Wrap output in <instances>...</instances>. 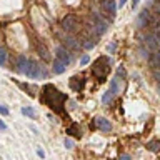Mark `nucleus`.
<instances>
[{
	"mask_svg": "<svg viewBox=\"0 0 160 160\" xmlns=\"http://www.w3.org/2000/svg\"><path fill=\"white\" fill-rule=\"evenodd\" d=\"M40 100L45 105H48L53 112L63 113V105H65V100H67V95L62 93L58 88H55L52 83H47L42 88V97H40Z\"/></svg>",
	"mask_w": 160,
	"mask_h": 160,
	"instance_id": "obj_1",
	"label": "nucleus"
},
{
	"mask_svg": "<svg viewBox=\"0 0 160 160\" xmlns=\"http://www.w3.org/2000/svg\"><path fill=\"white\" fill-rule=\"evenodd\" d=\"M108 65H110V60H108L107 57H105V55L98 57V58L93 62L92 72H93V75L100 80V82H103V80L107 78V73H108V70H110Z\"/></svg>",
	"mask_w": 160,
	"mask_h": 160,
	"instance_id": "obj_2",
	"label": "nucleus"
},
{
	"mask_svg": "<svg viewBox=\"0 0 160 160\" xmlns=\"http://www.w3.org/2000/svg\"><path fill=\"white\" fill-rule=\"evenodd\" d=\"M25 75L30 78H45L47 77V73H45V70L40 67L37 62H33V60H28V65H27V70H25Z\"/></svg>",
	"mask_w": 160,
	"mask_h": 160,
	"instance_id": "obj_3",
	"label": "nucleus"
},
{
	"mask_svg": "<svg viewBox=\"0 0 160 160\" xmlns=\"http://www.w3.org/2000/svg\"><path fill=\"white\" fill-rule=\"evenodd\" d=\"M92 18H93V30L97 32V35H102L103 32H107V28H108L107 20H103L98 13H93Z\"/></svg>",
	"mask_w": 160,
	"mask_h": 160,
	"instance_id": "obj_4",
	"label": "nucleus"
},
{
	"mask_svg": "<svg viewBox=\"0 0 160 160\" xmlns=\"http://www.w3.org/2000/svg\"><path fill=\"white\" fill-rule=\"evenodd\" d=\"M62 28L65 32H75V30L78 28V20L75 15H67V17H63L62 20Z\"/></svg>",
	"mask_w": 160,
	"mask_h": 160,
	"instance_id": "obj_5",
	"label": "nucleus"
},
{
	"mask_svg": "<svg viewBox=\"0 0 160 160\" xmlns=\"http://www.w3.org/2000/svg\"><path fill=\"white\" fill-rule=\"evenodd\" d=\"M90 127L92 128H100L102 132H110V130H112V123H110L107 118H103V117H97L92 122Z\"/></svg>",
	"mask_w": 160,
	"mask_h": 160,
	"instance_id": "obj_6",
	"label": "nucleus"
},
{
	"mask_svg": "<svg viewBox=\"0 0 160 160\" xmlns=\"http://www.w3.org/2000/svg\"><path fill=\"white\" fill-rule=\"evenodd\" d=\"M55 58H58L60 62H63L65 65H68L72 62V55H70V52L65 47H58L55 50Z\"/></svg>",
	"mask_w": 160,
	"mask_h": 160,
	"instance_id": "obj_7",
	"label": "nucleus"
},
{
	"mask_svg": "<svg viewBox=\"0 0 160 160\" xmlns=\"http://www.w3.org/2000/svg\"><path fill=\"white\" fill-rule=\"evenodd\" d=\"M145 47L148 50H152V52L160 48V43H158V40L155 38V35H147V37H145Z\"/></svg>",
	"mask_w": 160,
	"mask_h": 160,
	"instance_id": "obj_8",
	"label": "nucleus"
},
{
	"mask_svg": "<svg viewBox=\"0 0 160 160\" xmlns=\"http://www.w3.org/2000/svg\"><path fill=\"white\" fill-rule=\"evenodd\" d=\"M148 22H150V12L147 8H143L142 12L138 13V18H137V23H138V27H147L148 25Z\"/></svg>",
	"mask_w": 160,
	"mask_h": 160,
	"instance_id": "obj_9",
	"label": "nucleus"
},
{
	"mask_svg": "<svg viewBox=\"0 0 160 160\" xmlns=\"http://www.w3.org/2000/svg\"><path fill=\"white\" fill-rule=\"evenodd\" d=\"M148 63H150L152 68L160 70V48L155 50V52H152V55H150V58H148Z\"/></svg>",
	"mask_w": 160,
	"mask_h": 160,
	"instance_id": "obj_10",
	"label": "nucleus"
},
{
	"mask_svg": "<svg viewBox=\"0 0 160 160\" xmlns=\"http://www.w3.org/2000/svg\"><path fill=\"white\" fill-rule=\"evenodd\" d=\"M62 42H63L65 47H68V48H72V50H77V48H78V42H77L73 37H70V35H65V37H62Z\"/></svg>",
	"mask_w": 160,
	"mask_h": 160,
	"instance_id": "obj_11",
	"label": "nucleus"
},
{
	"mask_svg": "<svg viewBox=\"0 0 160 160\" xmlns=\"http://www.w3.org/2000/svg\"><path fill=\"white\" fill-rule=\"evenodd\" d=\"M67 135H72V137H75V138H80V137H82L80 125L78 123H72L70 127H67Z\"/></svg>",
	"mask_w": 160,
	"mask_h": 160,
	"instance_id": "obj_12",
	"label": "nucleus"
},
{
	"mask_svg": "<svg viewBox=\"0 0 160 160\" xmlns=\"http://www.w3.org/2000/svg\"><path fill=\"white\" fill-rule=\"evenodd\" d=\"M27 65H28V58L23 57V55H20V57L17 58V72L18 73H25Z\"/></svg>",
	"mask_w": 160,
	"mask_h": 160,
	"instance_id": "obj_13",
	"label": "nucleus"
},
{
	"mask_svg": "<svg viewBox=\"0 0 160 160\" xmlns=\"http://www.w3.org/2000/svg\"><path fill=\"white\" fill-rule=\"evenodd\" d=\"M83 87V78H78V77H72L70 78V88L75 90V92H80Z\"/></svg>",
	"mask_w": 160,
	"mask_h": 160,
	"instance_id": "obj_14",
	"label": "nucleus"
},
{
	"mask_svg": "<svg viewBox=\"0 0 160 160\" xmlns=\"http://www.w3.org/2000/svg\"><path fill=\"white\" fill-rule=\"evenodd\" d=\"M65 67H67V65H65L63 62H60L58 58H55V60H53V65H52V70H53V73L60 75V73L65 72Z\"/></svg>",
	"mask_w": 160,
	"mask_h": 160,
	"instance_id": "obj_15",
	"label": "nucleus"
},
{
	"mask_svg": "<svg viewBox=\"0 0 160 160\" xmlns=\"http://www.w3.org/2000/svg\"><path fill=\"white\" fill-rule=\"evenodd\" d=\"M108 90H110L113 95L120 93V80H118V77H115V78L110 80V88H108Z\"/></svg>",
	"mask_w": 160,
	"mask_h": 160,
	"instance_id": "obj_16",
	"label": "nucleus"
},
{
	"mask_svg": "<svg viewBox=\"0 0 160 160\" xmlns=\"http://www.w3.org/2000/svg\"><path fill=\"white\" fill-rule=\"evenodd\" d=\"M103 7H105V10H107V12H108L110 15H112V17H113L115 13H117V5H115L113 0H105Z\"/></svg>",
	"mask_w": 160,
	"mask_h": 160,
	"instance_id": "obj_17",
	"label": "nucleus"
},
{
	"mask_svg": "<svg viewBox=\"0 0 160 160\" xmlns=\"http://www.w3.org/2000/svg\"><path fill=\"white\" fill-rule=\"evenodd\" d=\"M147 150H150V152H160V140H152V142H148Z\"/></svg>",
	"mask_w": 160,
	"mask_h": 160,
	"instance_id": "obj_18",
	"label": "nucleus"
},
{
	"mask_svg": "<svg viewBox=\"0 0 160 160\" xmlns=\"http://www.w3.org/2000/svg\"><path fill=\"white\" fill-rule=\"evenodd\" d=\"M38 52H40V55H42V58H43V60H50L48 50H47V47H45L43 43H38Z\"/></svg>",
	"mask_w": 160,
	"mask_h": 160,
	"instance_id": "obj_19",
	"label": "nucleus"
},
{
	"mask_svg": "<svg viewBox=\"0 0 160 160\" xmlns=\"http://www.w3.org/2000/svg\"><path fill=\"white\" fill-rule=\"evenodd\" d=\"M112 98H113V93L110 92V90H107V92L103 93V97H102V103H105V105H107V103H110V102H112Z\"/></svg>",
	"mask_w": 160,
	"mask_h": 160,
	"instance_id": "obj_20",
	"label": "nucleus"
},
{
	"mask_svg": "<svg viewBox=\"0 0 160 160\" xmlns=\"http://www.w3.org/2000/svg\"><path fill=\"white\" fill-rule=\"evenodd\" d=\"M95 43H97V40H93V38H90V37L83 40V47L87 48V50H88V48H93Z\"/></svg>",
	"mask_w": 160,
	"mask_h": 160,
	"instance_id": "obj_21",
	"label": "nucleus"
},
{
	"mask_svg": "<svg viewBox=\"0 0 160 160\" xmlns=\"http://www.w3.org/2000/svg\"><path fill=\"white\" fill-rule=\"evenodd\" d=\"M5 62H7V52H5V48L0 47V67L5 65Z\"/></svg>",
	"mask_w": 160,
	"mask_h": 160,
	"instance_id": "obj_22",
	"label": "nucleus"
},
{
	"mask_svg": "<svg viewBox=\"0 0 160 160\" xmlns=\"http://www.w3.org/2000/svg\"><path fill=\"white\" fill-rule=\"evenodd\" d=\"M22 113H23V115H28L30 118L35 117V112H33V110L30 108V107H23V108H22Z\"/></svg>",
	"mask_w": 160,
	"mask_h": 160,
	"instance_id": "obj_23",
	"label": "nucleus"
},
{
	"mask_svg": "<svg viewBox=\"0 0 160 160\" xmlns=\"http://www.w3.org/2000/svg\"><path fill=\"white\" fill-rule=\"evenodd\" d=\"M88 60H90V58H88V55H83V57L80 58V65H87V63H88Z\"/></svg>",
	"mask_w": 160,
	"mask_h": 160,
	"instance_id": "obj_24",
	"label": "nucleus"
},
{
	"mask_svg": "<svg viewBox=\"0 0 160 160\" xmlns=\"http://www.w3.org/2000/svg\"><path fill=\"white\" fill-rule=\"evenodd\" d=\"M113 50H115V42H112V43H110L108 47H107V52H108V53H112Z\"/></svg>",
	"mask_w": 160,
	"mask_h": 160,
	"instance_id": "obj_25",
	"label": "nucleus"
},
{
	"mask_svg": "<svg viewBox=\"0 0 160 160\" xmlns=\"http://www.w3.org/2000/svg\"><path fill=\"white\" fill-rule=\"evenodd\" d=\"M0 115H8V110L3 107V105H0Z\"/></svg>",
	"mask_w": 160,
	"mask_h": 160,
	"instance_id": "obj_26",
	"label": "nucleus"
},
{
	"mask_svg": "<svg viewBox=\"0 0 160 160\" xmlns=\"http://www.w3.org/2000/svg\"><path fill=\"white\" fill-rule=\"evenodd\" d=\"M65 147H67V148H72V147H73V143H72V140H68V138H65Z\"/></svg>",
	"mask_w": 160,
	"mask_h": 160,
	"instance_id": "obj_27",
	"label": "nucleus"
},
{
	"mask_svg": "<svg viewBox=\"0 0 160 160\" xmlns=\"http://www.w3.org/2000/svg\"><path fill=\"white\" fill-rule=\"evenodd\" d=\"M37 155H38V157H42V158H43V157H45V152H43L42 148H37Z\"/></svg>",
	"mask_w": 160,
	"mask_h": 160,
	"instance_id": "obj_28",
	"label": "nucleus"
},
{
	"mask_svg": "<svg viewBox=\"0 0 160 160\" xmlns=\"http://www.w3.org/2000/svg\"><path fill=\"white\" fill-rule=\"evenodd\" d=\"M117 75H122V77H125V70H123L122 67H118V70H117Z\"/></svg>",
	"mask_w": 160,
	"mask_h": 160,
	"instance_id": "obj_29",
	"label": "nucleus"
},
{
	"mask_svg": "<svg viewBox=\"0 0 160 160\" xmlns=\"http://www.w3.org/2000/svg\"><path fill=\"white\" fill-rule=\"evenodd\" d=\"M0 130H7V125L3 123V120H0Z\"/></svg>",
	"mask_w": 160,
	"mask_h": 160,
	"instance_id": "obj_30",
	"label": "nucleus"
},
{
	"mask_svg": "<svg viewBox=\"0 0 160 160\" xmlns=\"http://www.w3.org/2000/svg\"><path fill=\"white\" fill-rule=\"evenodd\" d=\"M118 160H130V155H120Z\"/></svg>",
	"mask_w": 160,
	"mask_h": 160,
	"instance_id": "obj_31",
	"label": "nucleus"
},
{
	"mask_svg": "<svg viewBox=\"0 0 160 160\" xmlns=\"http://www.w3.org/2000/svg\"><path fill=\"white\" fill-rule=\"evenodd\" d=\"M138 2H140V0H132V8H135V7H137V5H138Z\"/></svg>",
	"mask_w": 160,
	"mask_h": 160,
	"instance_id": "obj_32",
	"label": "nucleus"
},
{
	"mask_svg": "<svg viewBox=\"0 0 160 160\" xmlns=\"http://www.w3.org/2000/svg\"><path fill=\"white\" fill-rule=\"evenodd\" d=\"M125 3H127V0H118V5H120V7H123Z\"/></svg>",
	"mask_w": 160,
	"mask_h": 160,
	"instance_id": "obj_33",
	"label": "nucleus"
}]
</instances>
